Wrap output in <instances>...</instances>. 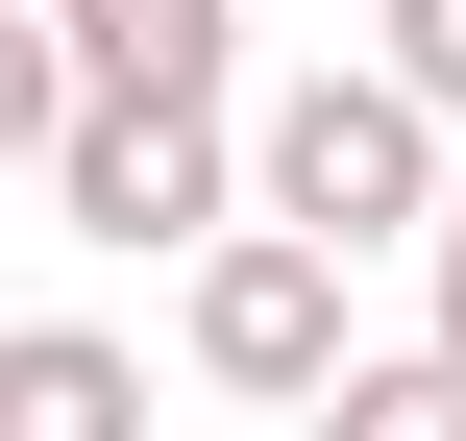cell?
<instances>
[{
  "label": "cell",
  "instance_id": "obj_1",
  "mask_svg": "<svg viewBox=\"0 0 466 441\" xmlns=\"http://www.w3.org/2000/svg\"><path fill=\"white\" fill-rule=\"evenodd\" d=\"M442 123H418V98H393V74H369V49H344V74H270V98H246V221H270V246H319V270H369V246H418V221H442Z\"/></svg>",
  "mask_w": 466,
  "mask_h": 441
},
{
  "label": "cell",
  "instance_id": "obj_2",
  "mask_svg": "<svg viewBox=\"0 0 466 441\" xmlns=\"http://www.w3.org/2000/svg\"><path fill=\"white\" fill-rule=\"evenodd\" d=\"M49 221H74V246H221V221H246V123L74 98V147H49Z\"/></svg>",
  "mask_w": 466,
  "mask_h": 441
},
{
  "label": "cell",
  "instance_id": "obj_3",
  "mask_svg": "<svg viewBox=\"0 0 466 441\" xmlns=\"http://www.w3.org/2000/svg\"><path fill=\"white\" fill-rule=\"evenodd\" d=\"M172 344H197L221 393H295V417L369 368V344H344V270H319V246H270V221H221V246H197V319H172Z\"/></svg>",
  "mask_w": 466,
  "mask_h": 441
},
{
  "label": "cell",
  "instance_id": "obj_4",
  "mask_svg": "<svg viewBox=\"0 0 466 441\" xmlns=\"http://www.w3.org/2000/svg\"><path fill=\"white\" fill-rule=\"evenodd\" d=\"M49 49H74V98H172V123L246 98V25L221 0H49Z\"/></svg>",
  "mask_w": 466,
  "mask_h": 441
},
{
  "label": "cell",
  "instance_id": "obj_5",
  "mask_svg": "<svg viewBox=\"0 0 466 441\" xmlns=\"http://www.w3.org/2000/svg\"><path fill=\"white\" fill-rule=\"evenodd\" d=\"M0 441H147V368L98 319H0Z\"/></svg>",
  "mask_w": 466,
  "mask_h": 441
},
{
  "label": "cell",
  "instance_id": "obj_6",
  "mask_svg": "<svg viewBox=\"0 0 466 441\" xmlns=\"http://www.w3.org/2000/svg\"><path fill=\"white\" fill-rule=\"evenodd\" d=\"M319 441H466V368L442 344H369V368L319 393Z\"/></svg>",
  "mask_w": 466,
  "mask_h": 441
},
{
  "label": "cell",
  "instance_id": "obj_7",
  "mask_svg": "<svg viewBox=\"0 0 466 441\" xmlns=\"http://www.w3.org/2000/svg\"><path fill=\"white\" fill-rule=\"evenodd\" d=\"M49 147H74V49L0 0V172H49Z\"/></svg>",
  "mask_w": 466,
  "mask_h": 441
},
{
  "label": "cell",
  "instance_id": "obj_8",
  "mask_svg": "<svg viewBox=\"0 0 466 441\" xmlns=\"http://www.w3.org/2000/svg\"><path fill=\"white\" fill-rule=\"evenodd\" d=\"M369 74H393V98L466 147V0H393V25H369Z\"/></svg>",
  "mask_w": 466,
  "mask_h": 441
},
{
  "label": "cell",
  "instance_id": "obj_9",
  "mask_svg": "<svg viewBox=\"0 0 466 441\" xmlns=\"http://www.w3.org/2000/svg\"><path fill=\"white\" fill-rule=\"evenodd\" d=\"M418 344L466 368V172H442V221H418Z\"/></svg>",
  "mask_w": 466,
  "mask_h": 441
}]
</instances>
